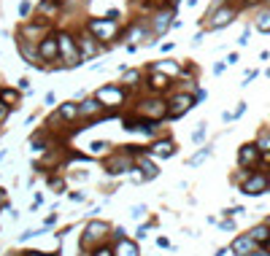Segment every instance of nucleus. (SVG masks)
Returning a JSON list of instances; mask_svg holds the SVG:
<instances>
[{
	"label": "nucleus",
	"mask_w": 270,
	"mask_h": 256,
	"mask_svg": "<svg viewBox=\"0 0 270 256\" xmlns=\"http://www.w3.org/2000/svg\"><path fill=\"white\" fill-rule=\"evenodd\" d=\"M108 240H111V224H108V221L89 219L87 224H84V232H81V238H78V246H81V251H87V248H89V254H92L95 248L105 246Z\"/></svg>",
	"instance_id": "nucleus-1"
},
{
	"label": "nucleus",
	"mask_w": 270,
	"mask_h": 256,
	"mask_svg": "<svg viewBox=\"0 0 270 256\" xmlns=\"http://www.w3.org/2000/svg\"><path fill=\"white\" fill-rule=\"evenodd\" d=\"M84 30H87L89 35H92V38H95L97 43L103 46V49H105V46H108V43L114 46V43H116V38L122 35V32H119V19H108V16H100V19H89V22L84 24Z\"/></svg>",
	"instance_id": "nucleus-2"
},
{
	"label": "nucleus",
	"mask_w": 270,
	"mask_h": 256,
	"mask_svg": "<svg viewBox=\"0 0 270 256\" xmlns=\"http://www.w3.org/2000/svg\"><path fill=\"white\" fill-rule=\"evenodd\" d=\"M95 100L100 103L105 111H119L124 103H127V87H122V84H105L95 92Z\"/></svg>",
	"instance_id": "nucleus-3"
},
{
	"label": "nucleus",
	"mask_w": 270,
	"mask_h": 256,
	"mask_svg": "<svg viewBox=\"0 0 270 256\" xmlns=\"http://www.w3.org/2000/svg\"><path fill=\"white\" fill-rule=\"evenodd\" d=\"M57 49H60V68H78L81 65V54H78V46H76V35H70L68 30L57 32Z\"/></svg>",
	"instance_id": "nucleus-4"
},
{
	"label": "nucleus",
	"mask_w": 270,
	"mask_h": 256,
	"mask_svg": "<svg viewBox=\"0 0 270 256\" xmlns=\"http://www.w3.org/2000/svg\"><path fill=\"white\" fill-rule=\"evenodd\" d=\"M135 114L141 116V119H149V122L160 124L162 119H168V103L162 100L160 95H149V97H143V100H138Z\"/></svg>",
	"instance_id": "nucleus-5"
},
{
	"label": "nucleus",
	"mask_w": 270,
	"mask_h": 256,
	"mask_svg": "<svg viewBox=\"0 0 270 256\" xmlns=\"http://www.w3.org/2000/svg\"><path fill=\"white\" fill-rule=\"evenodd\" d=\"M127 170H135V159L130 154H124V151H111L108 159H105V175H124Z\"/></svg>",
	"instance_id": "nucleus-6"
},
{
	"label": "nucleus",
	"mask_w": 270,
	"mask_h": 256,
	"mask_svg": "<svg viewBox=\"0 0 270 256\" xmlns=\"http://www.w3.org/2000/svg\"><path fill=\"white\" fill-rule=\"evenodd\" d=\"M173 19H176V8L154 11V16H151V24H149V35H151V38H162L170 27H173Z\"/></svg>",
	"instance_id": "nucleus-7"
},
{
	"label": "nucleus",
	"mask_w": 270,
	"mask_h": 256,
	"mask_svg": "<svg viewBox=\"0 0 270 256\" xmlns=\"http://www.w3.org/2000/svg\"><path fill=\"white\" fill-rule=\"evenodd\" d=\"M192 106H195V95H189V92H176L168 103V119H181Z\"/></svg>",
	"instance_id": "nucleus-8"
},
{
	"label": "nucleus",
	"mask_w": 270,
	"mask_h": 256,
	"mask_svg": "<svg viewBox=\"0 0 270 256\" xmlns=\"http://www.w3.org/2000/svg\"><path fill=\"white\" fill-rule=\"evenodd\" d=\"M235 14H238V8H235V5H222V8L211 11V14L206 16L208 19L206 30H222V27H227V24L235 19Z\"/></svg>",
	"instance_id": "nucleus-9"
},
{
	"label": "nucleus",
	"mask_w": 270,
	"mask_h": 256,
	"mask_svg": "<svg viewBox=\"0 0 270 256\" xmlns=\"http://www.w3.org/2000/svg\"><path fill=\"white\" fill-rule=\"evenodd\" d=\"M241 192L249 197H260L268 192V175L265 173H249L241 183Z\"/></svg>",
	"instance_id": "nucleus-10"
},
{
	"label": "nucleus",
	"mask_w": 270,
	"mask_h": 256,
	"mask_svg": "<svg viewBox=\"0 0 270 256\" xmlns=\"http://www.w3.org/2000/svg\"><path fill=\"white\" fill-rule=\"evenodd\" d=\"M260 159H262V151L257 148V143H243L238 148V165L243 170H254L260 165Z\"/></svg>",
	"instance_id": "nucleus-11"
},
{
	"label": "nucleus",
	"mask_w": 270,
	"mask_h": 256,
	"mask_svg": "<svg viewBox=\"0 0 270 256\" xmlns=\"http://www.w3.org/2000/svg\"><path fill=\"white\" fill-rule=\"evenodd\" d=\"M16 49H19V54L24 57V62H27V65H32V68H38V70H46V65L41 62V57H38V43L35 41H24V38H19Z\"/></svg>",
	"instance_id": "nucleus-12"
},
{
	"label": "nucleus",
	"mask_w": 270,
	"mask_h": 256,
	"mask_svg": "<svg viewBox=\"0 0 270 256\" xmlns=\"http://www.w3.org/2000/svg\"><path fill=\"white\" fill-rule=\"evenodd\" d=\"M76 46H78V54H81V62H84V60H92V57H97V54L103 51V46L97 43L87 30H84L81 35L76 38Z\"/></svg>",
	"instance_id": "nucleus-13"
},
{
	"label": "nucleus",
	"mask_w": 270,
	"mask_h": 256,
	"mask_svg": "<svg viewBox=\"0 0 270 256\" xmlns=\"http://www.w3.org/2000/svg\"><path fill=\"white\" fill-rule=\"evenodd\" d=\"M38 57H41V62H60V49H57L54 35H43L41 41H38Z\"/></svg>",
	"instance_id": "nucleus-14"
},
{
	"label": "nucleus",
	"mask_w": 270,
	"mask_h": 256,
	"mask_svg": "<svg viewBox=\"0 0 270 256\" xmlns=\"http://www.w3.org/2000/svg\"><path fill=\"white\" fill-rule=\"evenodd\" d=\"M176 151H179L176 140H170V137H154V143L149 146V156H157V159H170Z\"/></svg>",
	"instance_id": "nucleus-15"
},
{
	"label": "nucleus",
	"mask_w": 270,
	"mask_h": 256,
	"mask_svg": "<svg viewBox=\"0 0 270 256\" xmlns=\"http://www.w3.org/2000/svg\"><path fill=\"white\" fill-rule=\"evenodd\" d=\"M76 119H78V103H62V106L54 111V116L49 119V124H51L49 129H57V124H62V122H76Z\"/></svg>",
	"instance_id": "nucleus-16"
},
{
	"label": "nucleus",
	"mask_w": 270,
	"mask_h": 256,
	"mask_svg": "<svg viewBox=\"0 0 270 256\" xmlns=\"http://www.w3.org/2000/svg\"><path fill=\"white\" fill-rule=\"evenodd\" d=\"M146 89L151 92V95H162V92L170 89V78L165 73H157V70L149 68V73H146Z\"/></svg>",
	"instance_id": "nucleus-17"
},
{
	"label": "nucleus",
	"mask_w": 270,
	"mask_h": 256,
	"mask_svg": "<svg viewBox=\"0 0 270 256\" xmlns=\"http://www.w3.org/2000/svg\"><path fill=\"white\" fill-rule=\"evenodd\" d=\"M111 256H141V248L130 238H116L111 243Z\"/></svg>",
	"instance_id": "nucleus-18"
},
{
	"label": "nucleus",
	"mask_w": 270,
	"mask_h": 256,
	"mask_svg": "<svg viewBox=\"0 0 270 256\" xmlns=\"http://www.w3.org/2000/svg\"><path fill=\"white\" fill-rule=\"evenodd\" d=\"M135 170L141 173L143 181H151V178H157V175H160V167H157V162H151L149 154L135 156Z\"/></svg>",
	"instance_id": "nucleus-19"
},
{
	"label": "nucleus",
	"mask_w": 270,
	"mask_h": 256,
	"mask_svg": "<svg viewBox=\"0 0 270 256\" xmlns=\"http://www.w3.org/2000/svg\"><path fill=\"white\" fill-rule=\"evenodd\" d=\"M257 248H260V246H257L249 235H238V238L233 240V246H230V251H233L235 256H252Z\"/></svg>",
	"instance_id": "nucleus-20"
},
{
	"label": "nucleus",
	"mask_w": 270,
	"mask_h": 256,
	"mask_svg": "<svg viewBox=\"0 0 270 256\" xmlns=\"http://www.w3.org/2000/svg\"><path fill=\"white\" fill-rule=\"evenodd\" d=\"M35 11H38V16H46V19L51 22V19L60 16V11H62V0H41Z\"/></svg>",
	"instance_id": "nucleus-21"
},
{
	"label": "nucleus",
	"mask_w": 270,
	"mask_h": 256,
	"mask_svg": "<svg viewBox=\"0 0 270 256\" xmlns=\"http://www.w3.org/2000/svg\"><path fill=\"white\" fill-rule=\"evenodd\" d=\"M151 70H157V73H165L168 78L181 76V65L173 62V60H160V62H154V65H151Z\"/></svg>",
	"instance_id": "nucleus-22"
},
{
	"label": "nucleus",
	"mask_w": 270,
	"mask_h": 256,
	"mask_svg": "<svg viewBox=\"0 0 270 256\" xmlns=\"http://www.w3.org/2000/svg\"><path fill=\"white\" fill-rule=\"evenodd\" d=\"M19 100H22V92H19V89H14V87L0 89V103H3L5 108H16Z\"/></svg>",
	"instance_id": "nucleus-23"
},
{
	"label": "nucleus",
	"mask_w": 270,
	"mask_h": 256,
	"mask_svg": "<svg viewBox=\"0 0 270 256\" xmlns=\"http://www.w3.org/2000/svg\"><path fill=\"white\" fill-rule=\"evenodd\" d=\"M105 154H111V143L108 140H92L89 146H87V156H89V159H95V156H105Z\"/></svg>",
	"instance_id": "nucleus-24"
},
{
	"label": "nucleus",
	"mask_w": 270,
	"mask_h": 256,
	"mask_svg": "<svg viewBox=\"0 0 270 256\" xmlns=\"http://www.w3.org/2000/svg\"><path fill=\"white\" fill-rule=\"evenodd\" d=\"M249 238H252L257 246H265V243L270 240V229H268L265 224H257V227L249 229Z\"/></svg>",
	"instance_id": "nucleus-25"
},
{
	"label": "nucleus",
	"mask_w": 270,
	"mask_h": 256,
	"mask_svg": "<svg viewBox=\"0 0 270 256\" xmlns=\"http://www.w3.org/2000/svg\"><path fill=\"white\" fill-rule=\"evenodd\" d=\"M211 154H214V146H203V148L197 151L195 156H189V159H187V165H189V167H197V165H203V162H206Z\"/></svg>",
	"instance_id": "nucleus-26"
},
{
	"label": "nucleus",
	"mask_w": 270,
	"mask_h": 256,
	"mask_svg": "<svg viewBox=\"0 0 270 256\" xmlns=\"http://www.w3.org/2000/svg\"><path fill=\"white\" fill-rule=\"evenodd\" d=\"M46 186L54 189L57 194H62L65 192V178H60V175H54V173H49V175H46Z\"/></svg>",
	"instance_id": "nucleus-27"
},
{
	"label": "nucleus",
	"mask_w": 270,
	"mask_h": 256,
	"mask_svg": "<svg viewBox=\"0 0 270 256\" xmlns=\"http://www.w3.org/2000/svg\"><path fill=\"white\" fill-rule=\"evenodd\" d=\"M254 27L260 32H270V11H262V14L254 19Z\"/></svg>",
	"instance_id": "nucleus-28"
},
{
	"label": "nucleus",
	"mask_w": 270,
	"mask_h": 256,
	"mask_svg": "<svg viewBox=\"0 0 270 256\" xmlns=\"http://www.w3.org/2000/svg\"><path fill=\"white\" fill-rule=\"evenodd\" d=\"M138 81H141V70H127L124 78H122L124 87H138Z\"/></svg>",
	"instance_id": "nucleus-29"
},
{
	"label": "nucleus",
	"mask_w": 270,
	"mask_h": 256,
	"mask_svg": "<svg viewBox=\"0 0 270 256\" xmlns=\"http://www.w3.org/2000/svg\"><path fill=\"white\" fill-rule=\"evenodd\" d=\"M206 127H208L206 122H200V124H197V129L192 132V143H203V140H206V132H208Z\"/></svg>",
	"instance_id": "nucleus-30"
},
{
	"label": "nucleus",
	"mask_w": 270,
	"mask_h": 256,
	"mask_svg": "<svg viewBox=\"0 0 270 256\" xmlns=\"http://www.w3.org/2000/svg\"><path fill=\"white\" fill-rule=\"evenodd\" d=\"M257 148L270 151V132H268V129H265V132H260V137H257Z\"/></svg>",
	"instance_id": "nucleus-31"
},
{
	"label": "nucleus",
	"mask_w": 270,
	"mask_h": 256,
	"mask_svg": "<svg viewBox=\"0 0 270 256\" xmlns=\"http://www.w3.org/2000/svg\"><path fill=\"white\" fill-rule=\"evenodd\" d=\"M243 111H246V103H238V108L233 111V114H225V122H233V119H241Z\"/></svg>",
	"instance_id": "nucleus-32"
},
{
	"label": "nucleus",
	"mask_w": 270,
	"mask_h": 256,
	"mask_svg": "<svg viewBox=\"0 0 270 256\" xmlns=\"http://www.w3.org/2000/svg\"><path fill=\"white\" fill-rule=\"evenodd\" d=\"M143 213H146V205H143V202H141V205H133V208H130V216H133L135 221L143 219Z\"/></svg>",
	"instance_id": "nucleus-33"
},
{
	"label": "nucleus",
	"mask_w": 270,
	"mask_h": 256,
	"mask_svg": "<svg viewBox=\"0 0 270 256\" xmlns=\"http://www.w3.org/2000/svg\"><path fill=\"white\" fill-rule=\"evenodd\" d=\"M89 256H111V243H105V246H100V248H95Z\"/></svg>",
	"instance_id": "nucleus-34"
},
{
	"label": "nucleus",
	"mask_w": 270,
	"mask_h": 256,
	"mask_svg": "<svg viewBox=\"0 0 270 256\" xmlns=\"http://www.w3.org/2000/svg\"><path fill=\"white\" fill-rule=\"evenodd\" d=\"M19 16H22V19L30 16V3H27V0H22V3H19Z\"/></svg>",
	"instance_id": "nucleus-35"
},
{
	"label": "nucleus",
	"mask_w": 270,
	"mask_h": 256,
	"mask_svg": "<svg viewBox=\"0 0 270 256\" xmlns=\"http://www.w3.org/2000/svg\"><path fill=\"white\" fill-rule=\"evenodd\" d=\"M57 219H60V216H57V213H49V216H46V219H43V229L54 227V224H57Z\"/></svg>",
	"instance_id": "nucleus-36"
},
{
	"label": "nucleus",
	"mask_w": 270,
	"mask_h": 256,
	"mask_svg": "<svg viewBox=\"0 0 270 256\" xmlns=\"http://www.w3.org/2000/svg\"><path fill=\"white\" fill-rule=\"evenodd\" d=\"M68 197H70L73 202H84V200H87V194H84V192H70Z\"/></svg>",
	"instance_id": "nucleus-37"
},
{
	"label": "nucleus",
	"mask_w": 270,
	"mask_h": 256,
	"mask_svg": "<svg viewBox=\"0 0 270 256\" xmlns=\"http://www.w3.org/2000/svg\"><path fill=\"white\" fill-rule=\"evenodd\" d=\"M43 103H46V106H54V103H57V95H54V92H46Z\"/></svg>",
	"instance_id": "nucleus-38"
},
{
	"label": "nucleus",
	"mask_w": 270,
	"mask_h": 256,
	"mask_svg": "<svg viewBox=\"0 0 270 256\" xmlns=\"http://www.w3.org/2000/svg\"><path fill=\"white\" fill-rule=\"evenodd\" d=\"M249 35H252V30L246 27V30H243V35L238 38V43H241V46H246V43H249Z\"/></svg>",
	"instance_id": "nucleus-39"
},
{
	"label": "nucleus",
	"mask_w": 270,
	"mask_h": 256,
	"mask_svg": "<svg viewBox=\"0 0 270 256\" xmlns=\"http://www.w3.org/2000/svg\"><path fill=\"white\" fill-rule=\"evenodd\" d=\"M19 256H57V254H43V251H24V254H19Z\"/></svg>",
	"instance_id": "nucleus-40"
},
{
	"label": "nucleus",
	"mask_w": 270,
	"mask_h": 256,
	"mask_svg": "<svg viewBox=\"0 0 270 256\" xmlns=\"http://www.w3.org/2000/svg\"><path fill=\"white\" fill-rule=\"evenodd\" d=\"M219 227H222V229H227V232H230V229H235V224H233V221H230V219L219 221Z\"/></svg>",
	"instance_id": "nucleus-41"
},
{
	"label": "nucleus",
	"mask_w": 270,
	"mask_h": 256,
	"mask_svg": "<svg viewBox=\"0 0 270 256\" xmlns=\"http://www.w3.org/2000/svg\"><path fill=\"white\" fill-rule=\"evenodd\" d=\"M214 73H216V76L225 73V62H216V65H214Z\"/></svg>",
	"instance_id": "nucleus-42"
},
{
	"label": "nucleus",
	"mask_w": 270,
	"mask_h": 256,
	"mask_svg": "<svg viewBox=\"0 0 270 256\" xmlns=\"http://www.w3.org/2000/svg\"><path fill=\"white\" fill-rule=\"evenodd\" d=\"M157 246H160V248H170V243L165 238H157Z\"/></svg>",
	"instance_id": "nucleus-43"
},
{
	"label": "nucleus",
	"mask_w": 270,
	"mask_h": 256,
	"mask_svg": "<svg viewBox=\"0 0 270 256\" xmlns=\"http://www.w3.org/2000/svg\"><path fill=\"white\" fill-rule=\"evenodd\" d=\"M252 256H270V251H265V248H257Z\"/></svg>",
	"instance_id": "nucleus-44"
},
{
	"label": "nucleus",
	"mask_w": 270,
	"mask_h": 256,
	"mask_svg": "<svg viewBox=\"0 0 270 256\" xmlns=\"http://www.w3.org/2000/svg\"><path fill=\"white\" fill-rule=\"evenodd\" d=\"M3 205H8V202H5V192L0 189V208H3Z\"/></svg>",
	"instance_id": "nucleus-45"
},
{
	"label": "nucleus",
	"mask_w": 270,
	"mask_h": 256,
	"mask_svg": "<svg viewBox=\"0 0 270 256\" xmlns=\"http://www.w3.org/2000/svg\"><path fill=\"white\" fill-rule=\"evenodd\" d=\"M216 256H227V248H219V251H216Z\"/></svg>",
	"instance_id": "nucleus-46"
},
{
	"label": "nucleus",
	"mask_w": 270,
	"mask_h": 256,
	"mask_svg": "<svg viewBox=\"0 0 270 256\" xmlns=\"http://www.w3.org/2000/svg\"><path fill=\"white\" fill-rule=\"evenodd\" d=\"M252 3H257V0H241V5H252Z\"/></svg>",
	"instance_id": "nucleus-47"
},
{
	"label": "nucleus",
	"mask_w": 270,
	"mask_h": 256,
	"mask_svg": "<svg viewBox=\"0 0 270 256\" xmlns=\"http://www.w3.org/2000/svg\"><path fill=\"white\" fill-rule=\"evenodd\" d=\"M5 154H8V151H5V148H3V151H0V162H3V159H5Z\"/></svg>",
	"instance_id": "nucleus-48"
},
{
	"label": "nucleus",
	"mask_w": 270,
	"mask_h": 256,
	"mask_svg": "<svg viewBox=\"0 0 270 256\" xmlns=\"http://www.w3.org/2000/svg\"><path fill=\"white\" fill-rule=\"evenodd\" d=\"M262 224H265V227L270 229V216H268V219H265V221H262Z\"/></svg>",
	"instance_id": "nucleus-49"
},
{
	"label": "nucleus",
	"mask_w": 270,
	"mask_h": 256,
	"mask_svg": "<svg viewBox=\"0 0 270 256\" xmlns=\"http://www.w3.org/2000/svg\"><path fill=\"white\" fill-rule=\"evenodd\" d=\"M78 256H89V254H87V251H81V254H78Z\"/></svg>",
	"instance_id": "nucleus-50"
},
{
	"label": "nucleus",
	"mask_w": 270,
	"mask_h": 256,
	"mask_svg": "<svg viewBox=\"0 0 270 256\" xmlns=\"http://www.w3.org/2000/svg\"><path fill=\"white\" fill-rule=\"evenodd\" d=\"M0 111H5V106H3V103H0Z\"/></svg>",
	"instance_id": "nucleus-51"
},
{
	"label": "nucleus",
	"mask_w": 270,
	"mask_h": 256,
	"mask_svg": "<svg viewBox=\"0 0 270 256\" xmlns=\"http://www.w3.org/2000/svg\"><path fill=\"white\" fill-rule=\"evenodd\" d=\"M268 189H270V175H268Z\"/></svg>",
	"instance_id": "nucleus-52"
}]
</instances>
